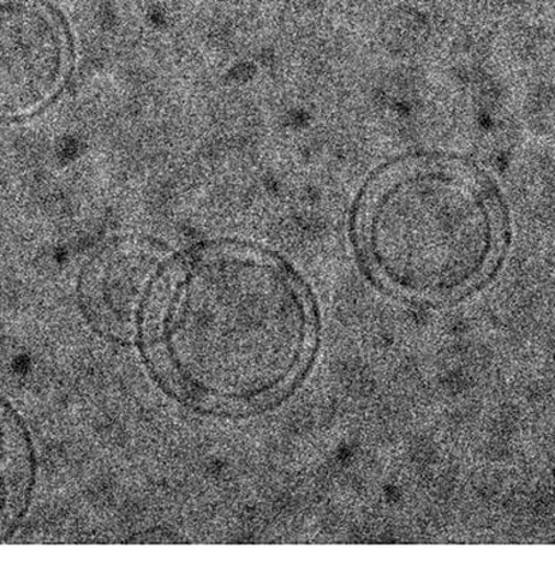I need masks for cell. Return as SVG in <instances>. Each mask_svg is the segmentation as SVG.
Masks as SVG:
<instances>
[{
  "label": "cell",
  "mask_w": 555,
  "mask_h": 561,
  "mask_svg": "<svg viewBox=\"0 0 555 561\" xmlns=\"http://www.w3.org/2000/svg\"><path fill=\"white\" fill-rule=\"evenodd\" d=\"M89 278L88 304L110 330H125L140 316L159 271L147 256L121 253L101 256Z\"/></svg>",
  "instance_id": "277c9868"
},
{
  "label": "cell",
  "mask_w": 555,
  "mask_h": 561,
  "mask_svg": "<svg viewBox=\"0 0 555 561\" xmlns=\"http://www.w3.org/2000/svg\"><path fill=\"white\" fill-rule=\"evenodd\" d=\"M362 240L382 277L411 295L439 297L473 284L498 248L494 183L467 161H397L370 186Z\"/></svg>",
  "instance_id": "7a4b0ae2"
},
{
  "label": "cell",
  "mask_w": 555,
  "mask_h": 561,
  "mask_svg": "<svg viewBox=\"0 0 555 561\" xmlns=\"http://www.w3.org/2000/svg\"><path fill=\"white\" fill-rule=\"evenodd\" d=\"M141 318L174 385L223 403L280 390L301 366L309 336L294 277L271 256L233 244L159 271Z\"/></svg>",
  "instance_id": "6da1fadb"
},
{
  "label": "cell",
  "mask_w": 555,
  "mask_h": 561,
  "mask_svg": "<svg viewBox=\"0 0 555 561\" xmlns=\"http://www.w3.org/2000/svg\"><path fill=\"white\" fill-rule=\"evenodd\" d=\"M21 442L13 415L0 402V512L18 491L22 479Z\"/></svg>",
  "instance_id": "5b68a950"
},
{
  "label": "cell",
  "mask_w": 555,
  "mask_h": 561,
  "mask_svg": "<svg viewBox=\"0 0 555 561\" xmlns=\"http://www.w3.org/2000/svg\"><path fill=\"white\" fill-rule=\"evenodd\" d=\"M68 47L55 11L0 3V115H21L49 101L67 75Z\"/></svg>",
  "instance_id": "3957f363"
}]
</instances>
